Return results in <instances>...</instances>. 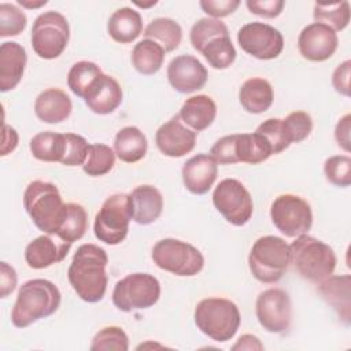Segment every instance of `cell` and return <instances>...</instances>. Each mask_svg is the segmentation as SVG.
Segmentation results:
<instances>
[{
    "label": "cell",
    "instance_id": "4316f807",
    "mask_svg": "<svg viewBox=\"0 0 351 351\" xmlns=\"http://www.w3.org/2000/svg\"><path fill=\"white\" fill-rule=\"evenodd\" d=\"M350 282L348 274L329 276L318 282V292L346 324L350 322Z\"/></svg>",
    "mask_w": 351,
    "mask_h": 351
},
{
    "label": "cell",
    "instance_id": "f35d334b",
    "mask_svg": "<svg viewBox=\"0 0 351 351\" xmlns=\"http://www.w3.org/2000/svg\"><path fill=\"white\" fill-rule=\"evenodd\" d=\"M92 351H128L129 350V339L125 330L119 326H106L100 329L90 344Z\"/></svg>",
    "mask_w": 351,
    "mask_h": 351
},
{
    "label": "cell",
    "instance_id": "f6af8a7d",
    "mask_svg": "<svg viewBox=\"0 0 351 351\" xmlns=\"http://www.w3.org/2000/svg\"><path fill=\"white\" fill-rule=\"evenodd\" d=\"M234 141H236V134H229V136L221 137L214 143V145L210 149V154L217 160V163L219 165L237 163V159L234 156Z\"/></svg>",
    "mask_w": 351,
    "mask_h": 351
},
{
    "label": "cell",
    "instance_id": "9a60e30c",
    "mask_svg": "<svg viewBox=\"0 0 351 351\" xmlns=\"http://www.w3.org/2000/svg\"><path fill=\"white\" fill-rule=\"evenodd\" d=\"M336 32L322 23H310L302 29L298 37L300 55L310 62H325L337 49Z\"/></svg>",
    "mask_w": 351,
    "mask_h": 351
},
{
    "label": "cell",
    "instance_id": "d590c367",
    "mask_svg": "<svg viewBox=\"0 0 351 351\" xmlns=\"http://www.w3.org/2000/svg\"><path fill=\"white\" fill-rule=\"evenodd\" d=\"M88 229V214L78 203H66V215L56 233L64 241L74 243L80 240Z\"/></svg>",
    "mask_w": 351,
    "mask_h": 351
},
{
    "label": "cell",
    "instance_id": "ac0fdd59",
    "mask_svg": "<svg viewBox=\"0 0 351 351\" xmlns=\"http://www.w3.org/2000/svg\"><path fill=\"white\" fill-rule=\"evenodd\" d=\"M71 243L62 240L53 234H43L30 241L25 250V261L30 269H47L58 262H62L69 251Z\"/></svg>",
    "mask_w": 351,
    "mask_h": 351
},
{
    "label": "cell",
    "instance_id": "d6986e66",
    "mask_svg": "<svg viewBox=\"0 0 351 351\" xmlns=\"http://www.w3.org/2000/svg\"><path fill=\"white\" fill-rule=\"evenodd\" d=\"M218 174V163L208 154H197L182 166V181L193 195H204L214 185Z\"/></svg>",
    "mask_w": 351,
    "mask_h": 351
},
{
    "label": "cell",
    "instance_id": "cb8c5ba5",
    "mask_svg": "<svg viewBox=\"0 0 351 351\" xmlns=\"http://www.w3.org/2000/svg\"><path fill=\"white\" fill-rule=\"evenodd\" d=\"M178 117L193 132L199 133L213 125L217 117V104L207 95H196L184 101Z\"/></svg>",
    "mask_w": 351,
    "mask_h": 351
},
{
    "label": "cell",
    "instance_id": "603a6c76",
    "mask_svg": "<svg viewBox=\"0 0 351 351\" xmlns=\"http://www.w3.org/2000/svg\"><path fill=\"white\" fill-rule=\"evenodd\" d=\"M71 110V99L58 88L43 90L34 101L36 117L44 123H60L70 117Z\"/></svg>",
    "mask_w": 351,
    "mask_h": 351
},
{
    "label": "cell",
    "instance_id": "ffe728a7",
    "mask_svg": "<svg viewBox=\"0 0 351 351\" xmlns=\"http://www.w3.org/2000/svg\"><path fill=\"white\" fill-rule=\"evenodd\" d=\"M84 100L92 112L107 115L121 106L122 88L114 77L103 73L92 85Z\"/></svg>",
    "mask_w": 351,
    "mask_h": 351
},
{
    "label": "cell",
    "instance_id": "1f68e13d",
    "mask_svg": "<svg viewBox=\"0 0 351 351\" xmlns=\"http://www.w3.org/2000/svg\"><path fill=\"white\" fill-rule=\"evenodd\" d=\"M144 37L158 43L165 52H173L182 40V29L171 18H156L144 30Z\"/></svg>",
    "mask_w": 351,
    "mask_h": 351
},
{
    "label": "cell",
    "instance_id": "4fadbf2b",
    "mask_svg": "<svg viewBox=\"0 0 351 351\" xmlns=\"http://www.w3.org/2000/svg\"><path fill=\"white\" fill-rule=\"evenodd\" d=\"M240 48L261 60L276 59L284 48V37L276 27L263 22H251L240 27L237 33Z\"/></svg>",
    "mask_w": 351,
    "mask_h": 351
},
{
    "label": "cell",
    "instance_id": "d4e9b609",
    "mask_svg": "<svg viewBox=\"0 0 351 351\" xmlns=\"http://www.w3.org/2000/svg\"><path fill=\"white\" fill-rule=\"evenodd\" d=\"M274 100L271 84L261 77H252L244 81L239 90V101L250 114H262L267 111Z\"/></svg>",
    "mask_w": 351,
    "mask_h": 351
},
{
    "label": "cell",
    "instance_id": "277c9868",
    "mask_svg": "<svg viewBox=\"0 0 351 351\" xmlns=\"http://www.w3.org/2000/svg\"><path fill=\"white\" fill-rule=\"evenodd\" d=\"M289 252L293 269L304 280L318 284L335 271L336 255L333 250L313 236H298L289 245Z\"/></svg>",
    "mask_w": 351,
    "mask_h": 351
},
{
    "label": "cell",
    "instance_id": "816d5d0a",
    "mask_svg": "<svg viewBox=\"0 0 351 351\" xmlns=\"http://www.w3.org/2000/svg\"><path fill=\"white\" fill-rule=\"evenodd\" d=\"M18 145V133L14 128L3 125V143H1V156L12 152Z\"/></svg>",
    "mask_w": 351,
    "mask_h": 351
},
{
    "label": "cell",
    "instance_id": "f5cc1de1",
    "mask_svg": "<svg viewBox=\"0 0 351 351\" xmlns=\"http://www.w3.org/2000/svg\"><path fill=\"white\" fill-rule=\"evenodd\" d=\"M233 351L237 350H263V344L254 335H243L239 337L237 343L232 347Z\"/></svg>",
    "mask_w": 351,
    "mask_h": 351
},
{
    "label": "cell",
    "instance_id": "8fae6325",
    "mask_svg": "<svg viewBox=\"0 0 351 351\" xmlns=\"http://www.w3.org/2000/svg\"><path fill=\"white\" fill-rule=\"evenodd\" d=\"M273 225L287 237L306 234L313 225L310 204L298 195L285 193L274 199L270 207Z\"/></svg>",
    "mask_w": 351,
    "mask_h": 351
},
{
    "label": "cell",
    "instance_id": "d6a6232c",
    "mask_svg": "<svg viewBox=\"0 0 351 351\" xmlns=\"http://www.w3.org/2000/svg\"><path fill=\"white\" fill-rule=\"evenodd\" d=\"M208 64L215 70L228 69L236 59V49L229 34L211 38L200 51Z\"/></svg>",
    "mask_w": 351,
    "mask_h": 351
},
{
    "label": "cell",
    "instance_id": "74e56055",
    "mask_svg": "<svg viewBox=\"0 0 351 351\" xmlns=\"http://www.w3.org/2000/svg\"><path fill=\"white\" fill-rule=\"evenodd\" d=\"M222 34H229V30L222 21L214 19V18H200L193 23L189 33V38H191L192 47L197 52H200L202 48L211 38Z\"/></svg>",
    "mask_w": 351,
    "mask_h": 351
},
{
    "label": "cell",
    "instance_id": "c3c4849f",
    "mask_svg": "<svg viewBox=\"0 0 351 351\" xmlns=\"http://www.w3.org/2000/svg\"><path fill=\"white\" fill-rule=\"evenodd\" d=\"M350 75H351V60H346L339 64L332 74V85L335 90L343 96H350Z\"/></svg>",
    "mask_w": 351,
    "mask_h": 351
},
{
    "label": "cell",
    "instance_id": "ee69618b",
    "mask_svg": "<svg viewBox=\"0 0 351 351\" xmlns=\"http://www.w3.org/2000/svg\"><path fill=\"white\" fill-rule=\"evenodd\" d=\"M66 152L60 163L66 166H82L88 156V141L82 136L75 133H66Z\"/></svg>",
    "mask_w": 351,
    "mask_h": 351
},
{
    "label": "cell",
    "instance_id": "52a82bcc",
    "mask_svg": "<svg viewBox=\"0 0 351 351\" xmlns=\"http://www.w3.org/2000/svg\"><path fill=\"white\" fill-rule=\"evenodd\" d=\"M154 263L180 277H192L202 271L204 258L192 244L178 239H162L152 248Z\"/></svg>",
    "mask_w": 351,
    "mask_h": 351
},
{
    "label": "cell",
    "instance_id": "9c48e42d",
    "mask_svg": "<svg viewBox=\"0 0 351 351\" xmlns=\"http://www.w3.org/2000/svg\"><path fill=\"white\" fill-rule=\"evenodd\" d=\"M70 27L64 15L58 11L40 14L32 26V47L41 59H55L69 44Z\"/></svg>",
    "mask_w": 351,
    "mask_h": 351
},
{
    "label": "cell",
    "instance_id": "3957f363",
    "mask_svg": "<svg viewBox=\"0 0 351 351\" xmlns=\"http://www.w3.org/2000/svg\"><path fill=\"white\" fill-rule=\"evenodd\" d=\"M23 207L41 232L56 236L66 215V203L55 184L32 181L23 193Z\"/></svg>",
    "mask_w": 351,
    "mask_h": 351
},
{
    "label": "cell",
    "instance_id": "ab89813d",
    "mask_svg": "<svg viewBox=\"0 0 351 351\" xmlns=\"http://www.w3.org/2000/svg\"><path fill=\"white\" fill-rule=\"evenodd\" d=\"M282 126L291 144L300 143L310 136L313 130V119L306 111H293L282 119Z\"/></svg>",
    "mask_w": 351,
    "mask_h": 351
},
{
    "label": "cell",
    "instance_id": "7bdbcfd3",
    "mask_svg": "<svg viewBox=\"0 0 351 351\" xmlns=\"http://www.w3.org/2000/svg\"><path fill=\"white\" fill-rule=\"evenodd\" d=\"M270 144L273 154H280L287 149L291 143L285 136V130L282 126V119L280 118H269L263 121L255 130Z\"/></svg>",
    "mask_w": 351,
    "mask_h": 351
},
{
    "label": "cell",
    "instance_id": "7dc6e473",
    "mask_svg": "<svg viewBox=\"0 0 351 351\" xmlns=\"http://www.w3.org/2000/svg\"><path fill=\"white\" fill-rule=\"evenodd\" d=\"M251 14L263 18H277L285 5L282 0H248L245 1Z\"/></svg>",
    "mask_w": 351,
    "mask_h": 351
},
{
    "label": "cell",
    "instance_id": "484cf974",
    "mask_svg": "<svg viewBox=\"0 0 351 351\" xmlns=\"http://www.w3.org/2000/svg\"><path fill=\"white\" fill-rule=\"evenodd\" d=\"M107 32L117 43L129 44L134 41L143 32L140 12L130 7L115 10L107 22Z\"/></svg>",
    "mask_w": 351,
    "mask_h": 351
},
{
    "label": "cell",
    "instance_id": "e0dca14e",
    "mask_svg": "<svg viewBox=\"0 0 351 351\" xmlns=\"http://www.w3.org/2000/svg\"><path fill=\"white\" fill-rule=\"evenodd\" d=\"M155 143L163 155L181 158L195 148L196 132L184 126L180 117L174 115L158 128Z\"/></svg>",
    "mask_w": 351,
    "mask_h": 351
},
{
    "label": "cell",
    "instance_id": "8992f818",
    "mask_svg": "<svg viewBox=\"0 0 351 351\" xmlns=\"http://www.w3.org/2000/svg\"><path fill=\"white\" fill-rule=\"evenodd\" d=\"M291 263L289 245L278 236L259 237L248 255V267L252 276L265 284L281 280Z\"/></svg>",
    "mask_w": 351,
    "mask_h": 351
},
{
    "label": "cell",
    "instance_id": "ba28073f",
    "mask_svg": "<svg viewBox=\"0 0 351 351\" xmlns=\"http://www.w3.org/2000/svg\"><path fill=\"white\" fill-rule=\"evenodd\" d=\"M160 298V282L148 273H132L121 278L112 291L114 306L125 313L152 307Z\"/></svg>",
    "mask_w": 351,
    "mask_h": 351
},
{
    "label": "cell",
    "instance_id": "f546056e",
    "mask_svg": "<svg viewBox=\"0 0 351 351\" xmlns=\"http://www.w3.org/2000/svg\"><path fill=\"white\" fill-rule=\"evenodd\" d=\"M165 60V49L155 41L144 38L132 51V64L143 75L156 74Z\"/></svg>",
    "mask_w": 351,
    "mask_h": 351
},
{
    "label": "cell",
    "instance_id": "db71d44e",
    "mask_svg": "<svg viewBox=\"0 0 351 351\" xmlns=\"http://www.w3.org/2000/svg\"><path fill=\"white\" fill-rule=\"evenodd\" d=\"M48 1L47 0H41L38 3H32V1H27V0H18V4H21L22 7H26V8H38L41 5H45Z\"/></svg>",
    "mask_w": 351,
    "mask_h": 351
},
{
    "label": "cell",
    "instance_id": "f907efd6",
    "mask_svg": "<svg viewBox=\"0 0 351 351\" xmlns=\"http://www.w3.org/2000/svg\"><path fill=\"white\" fill-rule=\"evenodd\" d=\"M350 130H351V115L346 114L341 117L335 128V138L346 152H350Z\"/></svg>",
    "mask_w": 351,
    "mask_h": 351
},
{
    "label": "cell",
    "instance_id": "836d02e7",
    "mask_svg": "<svg viewBox=\"0 0 351 351\" xmlns=\"http://www.w3.org/2000/svg\"><path fill=\"white\" fill-rule=\"evenodd\" d=\"M313 16L317 23L326 25L333 32L344 30L350 22V3L346 0L333 3H315Z\"/></svg>",
    "mask_w": 351,
    "mask_h": 351
},
{
    "label": "cell",
    "instance_id": "681fc988",
    "mask_svg": "<svg viewBox=\"0 0 351 351\" xmlns=\"http://www.w3.org/2000/svg\"><path fill=\"white\" fill-rule=\"evenodd\" d=\"M16 271L7 262L0 263V295L1 298H7L16 287Z\"/></svg>",
    "mask_w": 351,
    "mask_h": 351
},
{
    "label": "cell",
    "instance_id": "44dd1931",
    "mask_svg": "<svg viewBox=\"0 0 351 351\" xmlns=\"http://www.w3.org/2000/svg\"><path fill=\"white\" fill-rule=\"evenodd\" d=\"M27 55L25 48L15 41H5L0 45V90L8 92L21 82Z\"/></svg>",
    "mask_w": 351,
    "mask_h": 351
},
{
    "label": "cell",
    "instance_id": "b9f144b4",
    "mask_svg": "<svg viewBox=\"0 0 351 351\" xmlns=\"http://www.w3.org/2000/svg\"><path fill=\"white\" fill-rule=\"evenodd\" d=\"M26 14L16 5L10 3L0 4V36L11 37L18 36L26 27Z\"/></svg>",
    "mask_w": 351,
    "mask_h": 351
},
{
    "label": "cell",
    "instance_id": "6da1fadb",
    "mask_svg": "<svg viewBox=\"0 0 351 351\" xmlns=\"http://www.w3.org/2000/svg\"><path fill=\"white\" fill-rule=\"evenodd\" d=\"M108 256L95 244H82L77 248L67 270V278L77 296L88 303L100 302L107 291L106 267Z\"/></svg>",
    "mask_w": 351,
    "mask_h": 351
},
{
    "label": "cell",
    "instance_id": "7402d4cb",
    "mask_svg": "<svg viewBox=\"0 0 351 351\" xmlns=\"http://www.w3.org/2000/svg\"><path fill=\"white\" fill-rule=\"evenodd\" d=\"M132 219L138 225L155 222L163 210V197L152 185H138L129 193Z\"/></svg>",
    "mask_w": 351,
    "mask_h": 351
},
{
    "label": "cell",
    "instance_id": "60d3db41",
    "mask_svg": "<svg viewBox=\"0 0 351 351\" xmlns=\"http://www.w3.org/2000/svg\"><path fill=\"white\" fill-rule=\"evenodd\" d=\"M324 173L326 180L335 186L347 188L351 184V158L347 155H335L325 160Z\"/></svg>",
    "mask_w": 351,
    "mask_h": 351
},
{
    "label": "cell",
    "instance_id": "5bb4252c",
    "mask_svg": "<svg viewBox=\"0 0 351 351\" xmlns=\"http://www.w3.org/2000/svg\"><path fill=\"white\" fill-rule=\"evenodd\" d=\"M255 313L261 326L270 333H284L292 321L289 295L280 288H269L256 298Z\"/></svg>",
    "mask_w": 351,
    "mask_h": 351
},
{
    "label": "cell",
    "instance_id": "bcb514c9",
    "mask_svg": "<svg viewBox=\"0 0 351 351\" xmlns=\"http://www.w3.org/2000/svg\"><path fill=\"white\" fill-rule=\"evenodd\" d=\"M200 8L211 18L219 19L233 14L240 5L239 0H202Z\"/></svg>",
    "mask_w": 351,
    "mask_h": 351
},
{
    "label": "cell",
    "instance_id": "8d00e7d4",
    "mask_svg": "<svg viewBox=\"0 0 351 351\" xmlns=\"http://www.w3.org/2000/svg\"><path fill=\"white\" fill-rule=\"evenodd\" d=\"M115 165V152L111 147L97 143L89 144L88 156L82 165V170L90 177H100L114 167Z\"/></svg>",
    "mask_w": 351,
    "mask_h": 351
},
{
    "label": "cell",
    "instance_id": "7a4b0ae2",
    "mask_svg": "<svg viewBox=\"0 0 351 351\" xmlns=\"http://www.w3.org/2000/svg\"><path fill=\"white\" fill-rule=\"evenodd\" d=\"M59 288L49 280L33 278L21 285L11 311V322L26 328L38 319L52 315L60 306Z\"/></svg>",
    "mask_w": 351,
    "mask_h": 351
},
{
    "label": "cell",
    "instance_id": "2e32d148",
    "mask_svg": "<svg viewBox=\"0 0 351 351\" xmlns=\"http://www.w3.org/2000/svg\"><path fill=\"white\" fill-rule=\"evenodd\" d=\"M166 74L171 88L180 93H192L202 89L208 78L207 69L192 55H180L171 59Z\"/></svg>",
    "mask_w": 351,
    "mask_h": 351
},
{
    "label": "cell",
    "instance_id": "7c38bea8",
    "mask_svg": "<svg viewBox=\"0 0 351 351\" xmlns=\"http://www.w3.org/2000/svg\"><path fill=\"white\" fill-rule=\"evenodd\" d=\"M213 203L223 218L234 225H245L254 213V203L247 188L236 178L222 180L213 192Z\"/></svg>",
    "mask_w": 351,
    "mask_h": 351
},
{
    "label": "cell",
    "instance_id": "30bf717a",
    "mask_svg": "<svg viewBox=\"0 0 351 351\" xmlns=\"http://www.w3.org/2000/svg\"><path fill=\"white\" fill-rule=\"evenodd\" d=\"M132 219L129 195L114 193L108 196L95 217L93 232L99 241L117 245L125 240Z\"/></svg>",
    "mask_w": 351,
    "mask_h": 351
},
{
    "label": "cell",
    "instance_id": "f1b7e54d",
    "mask_svg": "<svg viewBox=\"0 0 351 351\" xmlns=\"http://www.w3.org/2000/svg\"><path fill=\"white\" fill-rule=\"evenodd\" d=\"M273 155L270 144L259 133H241L236 134L234 156L237 163L258 165L265 162Z\"/></svg>",
    "mask_w": 351,
    "mask_h": 351
},
{
    "label": "cell",
    "instance_id": "11a10c76",
    "mask_svg": "<svg viewBox=\"0 0 351 351\" xmlns=\"http://www.w3.org/2000/svg\"><path fill=\"white\" fill-rule=\"evenodd\" d=\"M137 7H141V8H147V7H151V5H155L156 4V1H151V3H148V4H145V3H138V1H136L134 3Z\"/></svg>",
    "mask_w": 351,
    "mask_h": 351
},
{
    "label": "cell",
    "instance_id": "4dcf8cb0",
    "mask_svg": "<svg viewBox=\"0 0 351 351\" xmlns=\"http://www.w3.org/2000/svg\"><path fill=\"white\" fill-rule=\"evenodd\" d=\"M66 133L41 132L32 137L30 152L43 162H62L66 152Z\"/></svg>",
    "mask_w": 351,
    "mask_h": 351
},
{
    "label": "cell",
    "instance_id": "e575fe53",
    "mask_svg": "<svg viewBox=\"0 0 351 351\" xmlns=\"http://www.w3.org/2000/svg\"><path fill=\"white\" fill-rule=\"evenodd\" d=\"M101 74L103 71L96 63L81 60L71 66L67 74V85L75 96L84 99Z\"/></svg>",
    "mask_w": 351,
    "mask_h": 351
},
{
    "label": "cell",
    "instance_id": "5b68a950",
    "mask_svg": "<svg viewBox=\"0 0 351 351\" xmlns=\"http://www.w3.org/2000/svg\"><path fill=\"white\" fill-rule=\"evenodd\" d=\"M197 329L214 341H228L239 330L241 317L239 307L225 298H206L195 308Z\"/></svg>",
    "mask_w": 351,
    "mask_h": 351
},
{
    "label": "cell",
    "instance_id": "83f0119b",
    "mask_svg": "<svg viewBox=\"0 0 351 351\" xmlns=\"http://www.w3.org/2000/svg\"><path fill=\"white\" fill-rule=\"evenodd\" d=\"M148 149L145 134L136 126L122 128L114 138V152L125 163L141 160Z\"/></svg>",
    "mask_w": 351,
    "mask_h": 351
}]
</instances>
